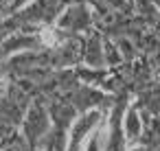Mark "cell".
<instances>
[{"mask_svg":"<svg viewBox=\"0 0 160 151\" xmlns=\"http://www.w3.org/2000/svg\"><path fill=\"white\" fill-rule=\"evenodd\" d=\"M140 131H142V120H140L138 112L132 107V110H127V114H125V136H127L129 140H136V138L140 136Z\"/></svg>","mask_w":160,"mask_h":151,"instance_id":"277c9868","label":"cell"},{"mask_svg":"<svg viewBox=\"0 0 160 151\" xmlns=\"http://www.w3.org/2000/svg\"><path fill=\"white\" fill-rule=\"evenodd\" d=\"M88 151H99V138H94V140L90 142V147H88Z\"/></svg>","mask_w":160,"mask_h":151,"instance_id":"8992f818","label":"cell"},{"mask_svg":"<svg viewBox=\"0 0 160 151\" xmlns=\"http://www.w3.org/2000/svg\"><path fill=\"white\" fill-rule=\"evenodd\" d=\"M97 125H101V112L92 110V112L83 114V116H81V120H77V123H75V127H72L68 151H79V149H81L83 138H86V136H88V131H90V129H94Z\"/></svg>","mask_w":160,"mask_h":151,"instance_id":"6da1fadb","label":"cell"},{"mask_svg":"<svg viewBox=\"0 0 160 151\" xmlns=\"http://www.w3.org/2000/svg\"><path fill=\"white\" fill-rule=\"evenodd\" d=\"M136 151H142V149H136Z\"/></svg>","mask_w":160,"mask_h":151,"instance_id":"ba28073f","label":"cell"},{"mask_svg":"<svg viewBox=\"0 0 160 151\" xmlns=\"http://www.w3.org/2000/svg\"><path fill=\"white\" fill-rule=\"evenodd\" d=\"M59 24L66 27V29H83V27L90 24V13H88L83 7H72V9L59 20Z\"/></svg>","mask_w":160,"mask_h":151,"instance_id":"3957f363","label":"cell"},{"mask_svg":"<svg viewBox=\"0 0 160 151\" xmlns=\"http://www.w3.org/2000/svg\"><path fill=\"white\" fill-rule=\"evenodd\" d=\"M112 7H123V0H108Z\"/></svg>","mask_w":160,"mask_h":151,"instance_id":"52a82bcc","label":"cell"},{"mask_svg":"<svg viewBox=\"0 0 160 151\" xmlns=\"http://www.w3.org/2000/svg\"><path fill=\"white\" fill-rule=\"evenodd\" d=\"M83 57H86V61L90 66H101L103 64V48H101V40L99 37H92L88 42V48H86Z\"/></svg>","mask_w":160,"mask_h":151,"instance_id":"5b68a950","label":"cell"},{"mask_svg":"<svg viewBox=\"0 0 160 151\" xmlns=\"http://www.w3.org/2000/svg\"><path fill=\"white\" fill-rule=\"evenodd\" d=\"M46 127H48V118L46 114L40 110V107H33L29 112V120H27V136L35 142L38 138H42L46 134Z\"/></svg>","mask_w":160,"mask_h":151,"instance_id":"7a4b0ae2","label":"cell"}]
</instances>
